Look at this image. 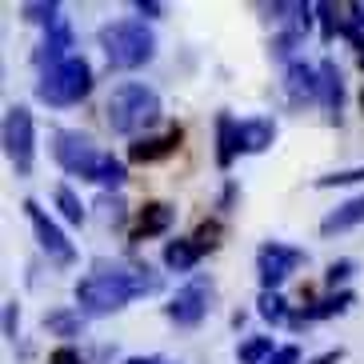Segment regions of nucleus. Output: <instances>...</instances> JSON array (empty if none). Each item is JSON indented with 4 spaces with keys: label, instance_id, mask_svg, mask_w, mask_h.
<instances>
[{
    "label": "nucleus",
    "instance_id": "f257e3e1",
    "mask_svg": "<svg viewBox=\"0 0 364 364\" xmlns=\"http://www.w3.org/2000/svg\"><path fill=\"white\" fill-rule=\"evenodd\" d=\"M161 289V277L149 264H120V260H97L92 277H85L76 284V309L85 316H112L129 300L144 296V292Z\"/></svg>",
    "mask_w": 364,
    "mask_h": 364
},
{
    "label": "nucleus",
    "instance_id": "f03ea898",
    "mask_svg": "<svg viewBox=\"0 0 364 364\" xmlns=\"http://www.w3.org/2000/svg\"><path fill=\"white\" fill-rule=\"evenodd\" d=\"M105 117L117 136H136V132L152 129L161 120V97H156V88L140 85V80H124V85L112 88Z\"/></svg>",
    "mask_w": 364,
    "mask_h": 364
},
{
    "label": "nucleus",
    "instance_id": "7ed1b4c3",
    "mask_svg": "<svg viewBox=\"0 0 364 364\" xmlns=\"http://www.w3.org/2000/svg\"><path fill=\"white\" fill-rule=\"evenodd\" d=\"M100 48H105L108 65L120 68V73H132V68H144L156 56V36L144 21H112L100 28Z\"/></svg>",
    "mask_w": 364,
    "mask_h": 364
},
{
    "label": "nucleus",
    "instance_id": "20e7f679",
    "mask_svg": "<svg viewBox=\"0 0 364 364\" xmlns=\"http://www.w3.org/2000/svg\"><path fill=\"white\" fill-rule=\"evenodd\" d=\"M92 92V65L85 56H68L65 65L41 73L36 80V100H44L48 108H73Z\"/></svg>",
    "mask_w": 364,
    "mask_h": 364
},
{
    "label": "nucleus",
    "instance_id": "39448f33",
    "mask_svg": "<svg viewBox=\"0 0 364 364\" xmlns=\"http://www.w3.org/2000/svg\"><path fill=\"white\" fill-rule=\"evenodd\" d=\"M53 156H56V164H60L68 176L92 181L105 152L92 144V136H88V132H80V129H56L53 132Z\"/></svg>",
    "mask_w": 364,
    "mask_h": 364
},
{
    "label": "nucleus",
    "instance_id": "423d86ee",
    "mask_svg": "<svg viewBox=\"0 0 364 364\" xmlns=\"http://www.w3.org/2000/svg\"><path fill=\"white\" fill-rule=\"evenodd\" d=\"M4 152L16 176H28L36 164V129H33V112L24 105H12L4 112Z\"/></svg>",
    "mask_w": 364,
    "mask_h": 364
},
{
    "label": "nucleus",
    "instance_id": "0eeeda50",
    "mask_svg": "<svg viewBox=\"0 0 364 364\" xmlns=\"http://www.w3.org/2000/svg\"><path fill=\"white\" fill-rule=\"evenodd\" d=\"M24 213H28V225H33L36 245H41L44 257L53 260L56 268H73L76 264V248H73V240L60 232V225H56V220H48V213H44L36 200H24Z\"/></svg>",
    "mask_w": 364,
    "mask_h": 364
},
{
    "label": "nucleus",
    "instance_id": "6e6552de",
    "mask_svg": "<svg viewBox=\"0 0 364 364\" xmlns=\"http://www.w3.org/2000/svg\"><path fill=\"white\" fill-rule=\"evenodd\" d=\"M304 252L292 245H280V240H268V245H260L257 252V272H260V284H264V292H277V284H284V280L296 272L300 264H304Z\"/></svg>",
    "mask_w": 364,
    "mask_h": 364
},
{
    "label": "nucleus",
    "instance_id": "1a4fd4ad",
    "mask_svg": "<svg viewBox=\"0 0 364 364\" xmlns=\"http://www.w3.org/2000/svg\"><path fill=\"white\" fill-rule=\"evenodd\" d=\"M213 300V284L204 277H196V280H188L184 289H176V296L164 304V312H168V321L172 324H181V328H196V324L208 316V304Z\"/></svg>",
    "mask_w": 364,
    "mask_h": 364
},
{
    "label": "nucleus",
    "instance_id": "9d476101",
    "mask_svg": "<svg viewBox=\"0 0 364 364\" xmlns=\"http://www.w3.org/2000/svg\"><path fill=\"white\" fill-rule=\"evenodd\" d=\"M181 124H172L164 136H136L129 144V161L132 164H156V161H168L172 152L181 149Z\"/></svg>",
    "mask_w": 364,
    "mask_h": 364
},
{
    "label": "nucleus",
    "instance_id": "9b49d317",
    "mask_svg": "<svg viewBox=\"0 0 364 364\" xmlns=\"http://www.w3.org/2000/svg\"><path fill=\"white\" fill-rule=\"evenodd\" d=\"M68 48H73V28H68V21L65 16H60V21L53 24V28H48V33H44V41H41V48H36L33 53V60L36 65L44 68V73H48V68H56V65H65L68 56Z\"/></svg>",
    "mask_w": 364,
    "mask_h": 364
},
{
    "label": "nucleus",
    "instance_id": "f8f14e48",
    "mask_svg": "<svg viewBox=\"0 0 364 364\" xmlns=\"http://www.w3.org/2000/svg\"><path fill=\"white\" fill-rule=\"evenodd\" d=\"M176 225V208L164 200H152L140 208L136 216V228H132V240H152V236H164L168 228Z\"/></svg>",
    "mask_w": 364,
    "mask_h": 364
},
{
    "label": "nucleus",
    "instance_id": "ddd939ff",
    "mask_svg": "<svg viewBox=\"0 0 364 364\" xmlns=\"http://www.w3.org/2000/svg\"><path fill=\"white\" fill-rule=\"evenodd\" d=\"M236 140H240V152H264L277 140V120L272 117L236 120Z\"/></svg>",
    "mask_w": 364,
    "mask_h": 364
},
{
    "label": "nucleus",
    "instance_id": "4468645a",
    "mask_svg": "<svg viewBox=\"0 0 364 364\" xmlns=\"http://www.w3.org/2000/svg\"><path fill=\"white\" fill-rule=\"evenodd\" d=\"M353 304H356L353 292H336V296H324V300H316V304H309L304 312L289 316V324H292V328H304V324H312V321H328V316H341V312H348Z\"/></svg>",
    "mask_w": 364,
    "mask_h": 364
},
{
    "label": "nucleus",
    "instance_id": "2eb2a0df",
    "mask_svg": "<svg viewBox=\"0 0 364 364\" xmlns=\"http://www.w3.org/2000/svg\"><path fill=\"white\" fill-rule=\"evenodd\" d=\"M321 105H324V112L328 117H341V105H344V76H341V68H336V60H321Z\"/></svg>",
    "mask_w": 364,
    "mask_h": 364
},
{
    "label": "nucleus",
    "instance_id": "dca6fc26",
    "mask_svg": "<svg viewBox=\"0 0 364 364\" xmlns=\"http://www.w3.org/2000/svg\"><path fill=\"white\" fill-rule=\"evenodd\" d=\"M284 88H289L292 100H312L321 97V73L316 68H309L304 60H292L289 73H284Z\"/></svg>",
    "mask_w": 364,
    "mask_h": 364
},
{
    "label": "nucleus",
    "instance_id": "f3484780",
    "mask_svg": "<svg viewBox=\"0 0 364 364\" xmlns=\"http://www.w3.org/2000/svg\"><path fill=\"white\" fill-rule=\"evenodd\" d=\"M364 225V196H353L348 204H341V208H332L328 216L321 220V232L332 236V232H348V228Z\"/></svg>",
    "mask_w": 364,
    "mask_h": 364
},
{
    "label": "nucleus",
    "instance_id": "a211bd4d",
    "mask_svg": "<svg viewBox=\"0 0 364 364\" xmlns=\"http://www.w3.org/2000/svg\"><path fill=\"white\" fill-rule=\"evenodd\" d=\"M196 260H200V245L196 240H168L164 245V268H172V272H193Z\"/></svg>",
    "mask_w": 364,
    "mask_h": 364
},
{
    "label": "nucleus",
    "instance_id": "6ab92c4d",
    "mask_svg": "<svg viewBox=\"0 0 364 364\" xmlns=\"http://www.w3.org/2000/svg\"><path fill=\"white\" fill-rule=\"evenodd\" d=\"M236 152H240V140H236V120L228 117V112H220V117H216V164H220V168H228V164L236 161Z\"/></svg>",
    "mask_w": 364,
    "mask_h": 364
},
{
    "label": "nucleus",
    "instance_id": "aec40b11",
    "mask_svg": "<svg viewBox=\"0 0 364 364\" xmlns=\"http://www.w3.org/2000/svg\"><path fill=\"white\" fill-rule=\"evenodd\" d=\"M44 328L53 332V336L73 341V336H80V328H85V312L80 309H53V312H44Z\"/></svg>",
    "mask_w": 364,
    "mask_h": 364
},
{
    "label": "nucleus",
    "instance_id": "412c9836",
    "mask_svg": "<svg viewBox=\"0 0 364 364\" xmlns=\"http://www.w3.org/2000/svg\"><path fill=\"white\" fill-rule=\"evenodd\" d=\"M272 356H277L272 336H248V341L236 348V360H240V364H268Z\"/></svg>",
    "mask_w": 364,
    "mask_h": 364
},
{
    "label": "nucleus",
    "instance_id": "4be33fe9",
    "mask_svg": "<svg viewBox=\"0 0 364 364\" xmlns=\"http://www.w3.org/2000/svg\"><path fill=\"white\" fill-rule=\"evenodd\" d=\"M56 208H60V216H65L68 225H76V228L88 220V208L80 204V196H76L68 184H56Z\"/></svg>",
    "mask_w": 364,
    "mask_h": 364
},
{
    "label": "nucleus",
    "instance_id": "5701e85b",
    "mask_svg": "<svg viewBox=\"0 0 364 364\" xmlns=\"http://www.w3.org/2000/svg\"><path fill=\"white\" fill-rule=\"evenodd\" d=\"M92 208H97V216H100V225H105V228H120V225H124V216H129V204L120 200L117 193H105Z\"/></svg>",
    "mask_w": 364,
    "mask_h": 364
},
{
    "label": "nucleus",
    "instance_id": "b1692460",
    "mask_svg": "<svg viewBox=\"0 0 364 364\" xmlns=\"http://www.w3.org/2000/svg\"><path fill=\"white\" fill-rule=\"evenodd\" d=\"M124 176H129V172H124V161H117L112 152H105V156H100V164H97V176H92V181H97L100 188H108V193H112V188H120V184H124Z\"/></svg>",
    "mask_w": 364,
    "mask_h": 364
},
{
    "label": "nucleus",
    "instance_id": "393cba45",
    "mask_svg": "<svg viewBox=\"0 0 364 364\" xmlns=\"http://www.w3.org/2000/svg\"><path fill=\"white\" fill-rule=\"evenodd\" d=\"M21 16L28 24H44V28H53L60 21V4L56 0H33V4H21Z\"/></svg>",
    "mask_w": 364,
    "mask_h": 364
},
{
    "label": "nucleus",
    "instance_id": "a878e982",
    "mask_svg": "<svg viewBox=\"0 0 364 364\" xmlns=\"http://www.w3.org/2000/svg\"><path fill=\"white\" fill-rule=\"evenodd\" d=\"M257 312L264 316V321H272V324L289 321V304H284V296H280V292H260V300H257Z\"/></svg>",
    "mask_w": 364,
    "mask_h": 364
},
{
    "label": "nucleus",
    "instance_id": "bb28decb",
    "mask_svg": "<svg viewBox=\"0 0 364 364\" xmlns=\"http://www.w3.org/2000/svg\"><path fill=\"white\" fill-rule=\"evenodd\" d=\"M356 181H364V164H360V168L328 172V176H321V181H316V188H336V184H356Z\"/></svg>",
    "mask_w": 364,
    "mask_h": 364
},
{
    "label": "nucleus",
    "instance_id": "cd10ccee",
    "mask_svg": "<svg viewBox=\"0 0 364 364\" xmlns=\"http://www.w3.org/2000/svg\"><path fill=\"white\" fill-rule=\"evenodd\" d=\"M353 272H356V260H332L328 272H324V284H328V289H336V284H344Z\"/></svg>",
    "mask_w": 364,
    "mask_h": 364
},
{
    "label": "nucleus",
    "instance_id": "c85d7f7f",
    "mask_svg": "<svg viewBox=\"0 0 364 364\" xmlns=\"http://www.w3.org/2000/svg\"><path fill=\"white\" fill-rule=\"evenodd\" d=\"M316 12H321V36H324V41L341 36V24L344 21H336V9H332V4H316Z\"/></svg>",
    "mask_w": 364,
    "mask_h": 364
},
{
    "label": "nucleus",
    "instance_id": "c756f323",
    "mask_svg": "<svg viewBox=\"0 0 364 364\" xmlns=\"http://www.w3.org/2000/svg\"><path fill=\"white\" fill-rule=\"evenodd\" d=\"M216 236H220V225H216V220H204V225L196 228V236H193V240L200 245V252H204V248H216V245H220Z\"/></svg>",
    "mask_w": 364,
    "mask_h": 364
},
{
    "label": "nucleus",
    "instance_id": "7c9ffc66",
    "mask_svg": "<svg viewBox=\"0 0 364 364\" xmlns=\"http://www.w3.org/2000/svg\"><path fill=\"white\" fill-rule=\"evenodd\" d=\"M16 324H21V309H16V300H9L4 304V336L9 341H16Z\"/></svg>",
    "mask_w": 364,
    "mask_h": 364
},
{
    "label": "nucleus",
    "instance_id": "2f4dec72",
    "mask_svg": "<svg viewBox=\"0 0 364 364\" xmlns=\"http://www.w3.org/2000/svg\"><path fill=\"white\" fill-rule=\"evenodd\" d=\"M48 364H85V356L76 353L73 344H65V348H56V353L48 356Z\"/></svg>",
    "mask_w": 364,
    "mask_h": 364
},
{
    "label": "nucleus",
    "instance_id": "473e14b6",
    "mask_svg": "<svg viewBox=\"0 0 364 364\" xmlns=\"http://www.w3.org/2000/svg\"><path fill=\"white\" fill-rule=\"evenodd\" d=\"M268 364H300V348L296 344H284V348H277V356Z\"/></svg>",
    "mask_w": 364,
    "mask_h": 364
},
{
    "label": "nucleus",
    "instance_id": "72a5a7b5",
    "mask_svg": "<svg viewBox=\"0 0 364 364\" xmlns=\"http://www.w3.org/2000/svg\"><path fill=\"white\" fill-rule=\"evenodd\" d=\"M136 12L140 16H164V4H156V0H136Z\"/></svg>",
    "mask_w": 364,
    "mask_h": 364
},
{
    "label": "nucleus",
    "instance_id": "f704fd0d",
    "mask_svg": "<svg viewBox=\"0 0 364 364\" xmlns=\"http://www.w3.org/2000/svg\"><path fill=\"white\" fill-rule=\"evenodd\" d=\"M344 360V348H328V353H321L316 360H309V364H341Z\"/></svg>",
    "mask_w": 364,
    "mask_h": 364
},
{
    "label": "nucleus",
    "instance_id": "c9c22d12",
    "mask_svg": "<svg viewBox=\"0 0 364 364\" xmlns=\"http://www.w3.org/2000/svg\"><path fill=\"white\" fill-rule=\"evenodd\" d=\"M124 364H168V360H161V356H129Z\"/></svg>",
    "mask_w": 364,
    "mask_h": 364
},
{
    "label": "nucleus",
    "instance_id": "e433bc0d",
    "mask_svg": "<svg viewBox=\"0 0 364 364\" xmlns=\"http://www.w3.org/2000/svg\"><path fill=\"white\" fill-rule=\"evenodd\" d=\"M360 108H364V92H360Z\"/></svg>",
    "mask_w": 364,
    "mask_h": 364
},
{
    "label": "nucleus",
    "instance_id": "4c0bfd02",
    "mask_svg": "<svg viewBox=\"0 0 364 364\" xmlns=\"http://www.w3.org/2000/svg\"><path fill=\"white\" fill-rule=\"evenodd\" d=\"M360 68H364V56H360Z\"/></svg>",
    "mask_w": 364,
    "mask_h": 364
}]
</instances>
